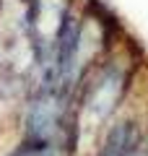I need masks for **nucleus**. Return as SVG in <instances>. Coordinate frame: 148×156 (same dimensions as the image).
I'll return each mask as SVG.
<instances>
[{"instance_id":"obj_1","label":"nucleus","mask_w":148,"mask_h":156,"mask_svg":"<svg viewBox=\"0 0 148 156\" xmlns=\"http://www.w3.org/2000/svg\"><path fill=\"white\" fill-rule=\"evenodd\" d=\"M60 99L52 91L39 94L37 99L29 104L26 112V133H29V143H44L52 146L57 128H60Z\"/></svg>"},{"instance_id":"obj_2","label":"nucleus","mask_w":148,"mask_h":156,"mask_svg":"<svg viewBox=\"0 0 148 156\" xmlns=\"http://www.w3.org/2000/svg\"><path fill=\"white\" fill-rule=\"evenodd\" d=\"M122 86H125V73L117 65L107 68L99 76V81L93 83L91 94L86 99V115L91 117L93 122L104 120V117H109L115 112L117 101H120V94H122Z\"/></svg>"},{"instance_id":"obj_3","label":"nucleus","mask_w":148,"mask_h":156,"mask_svg":"<svg viewBox=\"0 0 148 156\" xmlns=\"http://www.w3.org/2000/svg\"><path fill=\"white\" fill-rule=\"evenodd\" d=\"M11 156H57L55 146H44V143H26L21 148H16Z\"/></svg>"}]
</instances>
